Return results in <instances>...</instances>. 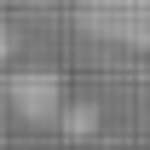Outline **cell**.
I'll return each mask as SVG.
<instances>
[{"instance_id": "obj_1", "label": "cell", "mask_w": 150, "mask_h": 150, "mask_svg": "<svg viewBox=\"0 0 150 150\" xmlns=\"http://www.w3.org/2000/svg\"><path fill=\"white\" fill-rule=\"evenodd\" d=\"M81 23L121 46H150V0H81Z\"/></svg>"}]
</instances>
